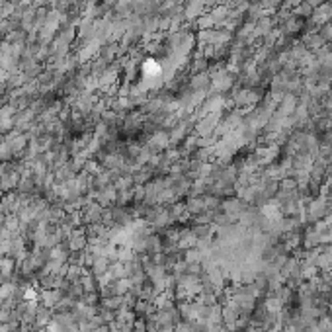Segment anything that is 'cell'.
<instances>
[{
	"label": "cell",
	"instance_id": "1",
	"mask_svg": "<svg viewBox=\"0 0 332 332\" xmlns=\"http://www.w3.org/2000/svg\"><path fill=\"white\" fill-rule=\"evenodd\" d=\"M324 252H328V254H330V256H332V242H330V244H328V246H326V248H324Z\"/></svg>",
	"mask_w": 332,
	"mask_h": 332
}]
</instances>
